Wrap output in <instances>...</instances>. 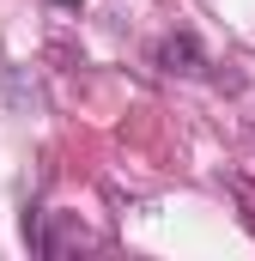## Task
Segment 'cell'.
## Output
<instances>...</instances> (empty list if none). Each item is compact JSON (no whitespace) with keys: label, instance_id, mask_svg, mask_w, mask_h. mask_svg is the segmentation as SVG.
Returning <instances> with one entry per match:
<instances>
[{"label":"cell","instance_id":"cell-1","mask_svg":"<svg viewBox=\"0 0 255 261\" xmlns=\"http://www.w3.org/2000/svg\"><path fill=\"white\" fill-rule=\"evenodd\" d=\"M152 61L164 67V73H200L207 55H200V43H194L189 31H176V37H164V43L152 49Z\"/></svg>","mask_w":255,"mask_h":261}]
</instances>
